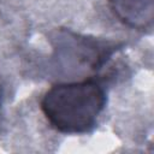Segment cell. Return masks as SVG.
Masks as SVG:
<instances>
[{"mask_svg":"<svg viewBox=\"0 0 154 154\" xmlns=\"http://www.w3.org/2000/svg\"><path fill=\"white\" fill-rule=\"evenodd\" d=\"M106 102L102 82L89 77L52 85L41 99V109L54 130L81 135L95 129Z\"/></svg>","mask_w":154,"mask_h":154,"instance_id":"cell-1","label":"cell"},{"mask_svg":"<svg viewBox=\"0 0 154 154\" xmlns=\"http://www.w3.org/2000/svg\"><path fill=\"white\" fill-rule=\"evenodd\" d=\"M58 58L72 67H82L89 70H99L119 49L118 43L79 36L71 31H63L59 37Z\"/></svg>","mask_w":154,"mask_h":154,"instance_id":"cell-2","label":"cell"},{"mask_svg":"<svg viewBox=\"0 0 154 154\" xmlns=\"http://www.w3.org/2000/svg\"><path fill=\"white\" fill-rule=\"evenodd\" d=\"M113 14L124 25L150 31L154 22V0H108Z\"/></svg>","mask_w":154,"mask_h":154,"instance_id":"cell-3","label":"cell"},{"mask_svg":"<svg viewBox=\"0 0 154 154\" xmlns=\"http://www.w3.org/2000/svg\"><path fill=\"white\" fill-rule=\"evenodd\" d=\"M1 96L2 95H1V90H0V106H1Z\"/></svg>","mask_w":154,"mask_h":154,"instance_id":"cell-4","label":"cell"}]
</instances>
